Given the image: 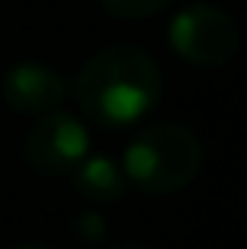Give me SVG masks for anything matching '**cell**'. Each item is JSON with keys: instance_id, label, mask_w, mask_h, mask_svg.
Segmentation results:
<instances>
[{"instance_id": "1", "label": "cell", "mask_w": 247, "mask_h": 249, "mask_svg": "<svg viewBox=\"0 0 247 249\" xmlns=\"http://www.w3.org/2000/svg\"><path fill=\"white\" fill-rule=\"evenodd\" d=\"M73 91L89 120L102 126H127L155 107L162 95V73L146 51L114 44L86 60Z\"/></svg>"}, {"instance_id": "2", "label": "cell", "mask_w": 247, "mask_h": 249, "mask_svg": "<svg viewBox=\"0 0 247 249\" xmlns=\"http://www.w3.org/2000/svg\"><path fill=\"white\" fill-rule=\"evenodd\" d=\"M203 148L181 123H152L124 152V177L149 196L178 193L197 180Z\"/></svg>"}, {"instance_id": "3", "label": "cell", "mask_w": 247, "mask_h": 249, "mask_svg": "<svg viewBox=\"0 0 247 249\" xmlns=\"http://www.w3.org/2000/svg\"><path fill=\"white\" fill-rule=\"evenodd\" d=\"M168 41L181 60L200 70L222 67L238 51V25L225 10L209 3H193L181 10L168 25Z\"/></svg>"}, {"instance_id": "4", "label": "cell", "mask_w": 247, "mask_h": 249, "mask_svg": "<svg viewBox=\"0 0 247 249\" xmlns=\"http://www.w3.org/2000/svg\"><path fill=\"white\" fill-rule=\"evenodd\" d=\"M89 152V133L70 114H44L25 136V161L41 177L70 174Z\"/></svg>"}, {"instance_id": "5", "label": "cell", "mask_w": 247, "mask_h": 249, "mask_svg": "<svg viewBox=\"0 0 247 249\" xmlns=\"http://www.w3.org/2000/svg\"><path fill=\"white\" fill-rule=\"evenodd\" d=\"M67 95L63 79L44 63H16L3 76V98L19 114H51Z\"/></svg>"}, {"instance_id": "6", "label": "cell", "mask_w": 247, "mask_h": 249, "mask_svg": "<svg viewBox=\"0 0 247 249\" xmlns=\"http://www.w3.org/2000/svg\"><path fill=\"white\" fill-rule=\"evenodd\" d=\"M73 186L80 196H86L89 202H114L124 196L127 186V177L124 170L114 164L105 155H95V158H82L73 170Z\"/></svg>"}, {"instance_id": "7", "label": "cell", "mask_w": 247, "mask_h": 249, "mask_svg": "<svg viewBox=\"0 0 247 249\" xmlns=\"http://www.w3.org/2000/svg\"><path fill=\"white\" fill-rule=\"evenodd\" d=\"M111 16L121 19H143V16H155L162 13L171 0H99Z\"/></svg>"}, {"instance_id": "8", "label": "cell", "mask_w": 247, "mask_h": 249, "mask_svg": "<svg viewBox=\"0 0 247 249\" xmlns=\"http://www.w3.org/2000/svg\"><path fill=\"white\" fill-rule=\"evenodd\" d=\"M73 237L80 240L82 246H95L102 237H105V221L99 218V214H92V212H86V214H76L73 218Z\"/></svg>"}, {"instance_id": "9", "label": "cell", "mask_w": 247, "mask_h": 249, "mask_svg": "<svg viewBox=\"0 0 247 249\" xmlns=\"http://www.w3.org/2000/svg\"><path fill=\"white\" fill-rule=\"evenodd\" d=\"M13 249H51V246H44V243H19V246H13Z\"/></svg>"}, {"instance_id": "10", "label": "cell", "mask_w": 247, "mask_h": 249, "mask_svg": "<svg viewBox=\"0 0 247 249\" xmlns=\"http://www.w3.org/2000/svg\"><path fill=\"white\" fill-rule=\"evenodd\" d=\"M118 249H152V246H143V243H124V246H118Z\"/></svg>"}]
</instances>
